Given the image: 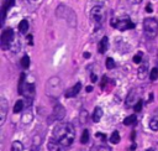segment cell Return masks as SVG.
Returning <instances> with one entry per match:
<instances>
[{
  "instance_id": "obj_1",
  "label": "cell",
  "mask_w": 158,
  "mask_h": 151,
  "mask_svg": "<svg viewBox=\"0 0 158 151\" xmlns=\"http://www.w3.org/2000/svg\"><path fill=\"white\" fill-rule=\"evenodd\" d=\"M53 137L59 142L61 146L63 147L70 146L75 137V131L73 125L69 123H59L58 125L54 126Z\"/></svg>"
},
{
  "instance_id": "obj_2",
  "label": "cell",
  "mask_w": 158,
  "mask_h": 151,
  "mask_svg": "<svg viewBox=\"0 0 158 151\" xmlns=\"http://www.w3.org/2000/svg\"><path fill=\"white\" fill-rule=\"evenodd\" d=\"M56 14H57L58 18L65 20L69 24V26L75 27V25H77V16H75V13L72 9H69L64 4H61V5H58V8L56 10Z\"/></svg>"
},
{
  "instance_id": "obj_3",
  "label": "cell",
  "mask_w": 158,
  "mask_h": 151,
  "mask_svg": "<svg viewBox=\"0 0 158 151\" xmlns=\"http://www.w3.org/2000/svg\"><path fill=\"white\" fill-rule=\"evenodd\" d=\"M62 91V82L58 77H52L46 83V93L48 97L57 98Z\"/></svg>"
},
{
  "instance_id": "obj_4",
  "label": "cell",
  "mask_w": 158,
  "mask_h": 151,
  "mask_svg": "<svg viewBox=\"0 0 158 151\" xmlns=\"http://www.w3.org/2000/svg\"><path fill=\"white\" fill-rule=\"evenodd\" d=\"M143 31L147 39H154L158 34V21L154 18H147L143 20Z\"/></svg>"
},
{
  "instance_id": "obj_5",
  "label": "cell",
  "mask_w": 158,
  "mask_h": 151,
  "mask_svg": "<svg viewBox=\"0 0 158 151\" xmlns=\"http://www.w3.org/2000/svg\"><path fill=\"white\" fill-rule=\"evenodd\" d=\"M14 40V30L13 29H5L2 34V40H0V46H2V50L6 51L11 47Z\"/></svg>"
},
{
  "instance_id": "obj_6",
  "label": "cell",
  "mask_w": 158,
  "mask_h": 151,
  "mask_svg": "<svg viewBox=\"0 0 158 151\" xmlns=\"http://www.w3.org/2000/svg\"><path fill=\"white\" fill-rule=\"evenodd\" d=\"M111 25L116 29H119L120 31H125V30H132L135 29V24L128 20V19H122V20H111Z\"/></svg>"
},
{
  "instance_id": "obj_7",
  "label": "cell",
  "mask_w": 158,
  "mask_h": 151,
  "mask_svg": "<svg viewBox=\"0 0 158 151\" xmlns=\"http://www.w3.org/2000/svg\"><path fill=\"white\" fill-rule=\"evenodd\" d=\"M8 115V100L4 97H0V125H3Z\"/></svg>"
},
{
  "instance_id": "obj_8",
  "label": "cell",
  "mask_w": 158,
  "mask_h": 151,
  "mask_svg": "<svg viewBox=\"0 0 158 151\" xmlns=\"http://www.w3.org/2000/svg\"><path fill=\"white\" fill-rule=\"evenodd\" d=\"M90 14H92V18H93L97 22H101V21L104 20V16H105V10H104L103 6L98 5V6H94V8L92 9Z\"/></svg>"
},
{
  "instance_id": "obj_9",
  "label": "cell",
  "mask_w": 158,
  "mask_h": 151,
  "mask_svg": "<svg viewBox=\"0 0 158 151\" xmlns=\"http://www.w3.org/2000/svg\"><path fill=\"white\" fill-rule=\"evenodd\" d=\"M52 115H53V119H54V120H62V119L64 118V115H65V109H64V107H63L62 104H57V105L53 108Z\"/></svg>"
},
{
  "instance_id": "obj_10",
  "label": "cell",
  "mask_w": 158,
  "mask_h": 151,
  "mask_svg": "<svg viewBox=\"0 0 158 151\" xmlns=\"http://www.w3.org/2000/svg\"><path fill=\"white\" fill-rule=\"evenodd\" d=\"M81 89H82V83L78 82V83H75L72 88H69V89L65 92V97H67V98H73V97L78 96V93L81 92Z\"/></svg>"
},
{
  "instance_id": "obj_11",
  "label": "cell",
  "mask_w": 158,
  "mask_h": 151,
  "mask_svg": "<svg viewBox=\"0 0 158 151\" xmlns=\"http://www.w3.org/2000/svg\"><path fill=\"white\" fill-rule=\"evenodd\" d=\"M137 102H138L137 100V89H131L126 98V105L131 107V105H135Z\"/></svg>"
},
{
  "instance_id": "obj_12",
  "label": "cell",
  "mask_w": 158,
  "mask_h": 151,
  "mask_svg": "<svg viewBox=\"0 0 158 151\" xmlns=\"http://www.w3.org/2000/svg\"><path fill=\"white\" fill-rule=\"evenodd\" d=\"M148 76V63H142L140 67H138V71H137V77L140 80H144Z\"/></svg>"
},
{
  "instance_id": "obj_13",
  "label": "cell",
  "mask_w": 158,
  "mask_h": 151,
  "mask_svg": "<svg viewBox=\"0 0 158 151\" xmlns=\"http://www.w3.org/2000/svg\"><path fill=\"white\" fill-rule=\"evenodd\" d=\"M108 48H109V39H108L106 36H104V37L101 39V41L99 42V47H98V51H99L100 53H105Z\"/></svg>"
},
{
  "instance_id": "obj_14",
  "label": "cell",
  "mask_w": 158,
  "mask_h": 151,
  "mask_svg": "<svg viewBox=\"0 0 158 151\" xmlns=\"http://www.w3.org/2000/svg\"><path fill=\"white\" fill-rule=\"evenodd\" d=\"M59 142L52 136L48 141V151H59Z\"/></svg>"
},
{
  "instance_id": "obj_15",
  "label": "cell",
  "mask_w": 158,
  "mask_h": 151,
  "mask_svg": "<svg viewBox=\"0 0 158 151\" xmlns=\"http://www.w3.org/2000/svg\"><path fill=\"white\" fill-rule=\"evenodd\" d=\"M32 110L30 109V108H27L26 109V112L24 113V115H22V118H21V120H22V123L24 124H29V123H31L32 121Z\"/></svg>"
},
{
  "instance_id": "obj_16",
  "label": "cell",
  "mask_w": 158,
  "mask_h": 151,
  "mask_svg": "<svg viewBox=\"0 0 158 151\" xmlns=\"http://www.w3.org/2000/svg\"><path fill=\"white\" fill-rule=\"evenodd\" d=\"M25 80H26V74L25 73H21L20 74V80H19V88H18V92L19 94H24V89H25Z\"/></svg>"
},
{
  "instance_id": "obj_17",
  "label": "cell",
  "mask_w": 158,
  "mask_h": 151,
  "mask_svg": "<svg viewBox=\"0 0 158 151\" xmlns=\"http://www.w3.org/2000/svg\"><path fill=\"white\" fill-rule=\"evenodd\" d=\"M101 116H103V109L99 108V107L95 108V110H94V113H93V120H94L95 123H98V121H100Z\"/></svg>"
},
{
  "instance_id": "obj_18",
  "label": "cell",
  "mask_w": 158,
  "mask_h": 151,
  "mask_svg": "<svg viewBox=\"0 0 158 151\" xmlns=\"http://www.w3.org/2000/svg\"><path fill=\"white\" fill-rule=\"evenodd\" d=\"M29 30V21L27 20H21L19 24V31L21 34H26Z\"/></svg>"
},
{
  "instance_id": "obj_19",
  "label": "cell",
  "mask_w": 158,
  "mask_h": 151,
  "mask_svg": "<svg viewBox=\"0 0 158 151\" xmlns=\"http://www.w3.org/2000/svg\"><path fill=\"white\" fill-rule=\"evenodd\" d=\"M90 151H113V150L108 145H94L90 149Z\"/></svg>"
},
{
  "instance_id": "obj_20",
  "label": "cell",
  "mask_w": 158,
  "mask_h": 151,
  "mask_svg": "<svg viewBox=\"0 0 158 151\" xmlns=\"http://www.w3.org/2000/svg\"><path fill=\"white\" fill-rule=\"evenodd\" d=\"M24 107H25V102L24 100H18L16 103H15V105H14V113H20V112H22L24 110Z\"/></svg>"
},
{
  "instance_id": "obj_21",
  "label": "cell",
  "mask_w": 158,
  "mask_h": 151,
  "mask_svg": "<svg viewBox=\"0 0 158 151\" xmlns=\"http://www.w3.org/2000/svg\"><path fill=\"white\" fill-rule=\"evenodd\" d=\"M136 121H137V116H136V115H128L127 118H125V119H124V125L128 126V125L135 124Z\"/></svg>"
},
{
  "instance_id": "obj_22",
  "label": "cell",
  "mask_w": 158,
  "mask_h": 151,
  "mask_svg": "<svg viewBox=\"0 0 158 151\" xmlns=\"http://www.w3.org/2000/svg\"><path fill=\"white\" fill-rule=\"evenodd\" d=\"M109 141H110L111 144H119V142H120V133H119V131H114V133L110 135Z\"/></svg>"
},
{
  "instance_id": "obj_23",
  "label": "cell",
  "mask_w": 158,
  "mask_h": 151,
  "mask_svg": "<svg viewBox=\"0 0 158 151\" xmlns=\"http://www.w3.org/2000/svg\"><path fill=\"white\" fill-rule=\"evenodd\" d=\"M11 151H24L22 142H20V141H14L13 145H11Z\"/></svg>"
},
{
  "instance_id": "obj_24",
  "label": "cell",
  "mask_w": 158,
  "mask_h": 151,
  "mask_svg": "<svg viewBox=\"0 0 158 151\" xmlns=\"http://www.w3.org/2000/svg\"><path fill=\"white\" fill-rule=\"evenodd\" d=\"M149 129L153 131H158V118H153L149 121Z\"/></svg>"
},
{
  "instance_id": "obj_25",
  "label": "cell",
  "mask_w": 158,
  "mask_h": 151,
  "mask_svg": "<svg viewBox=\"0 0 158 151\" xmlns=\"http://www.w3.org/2000/svg\"><path fill=\"white\" fill-rule=\"evenodd\" d=\"M20 63H21L22 68H29V66H30V57H29V56H24V57L21 58Z\"/></svg>"
},
{
  "instance_id": "obj_26",
  "label": "cell",
  "mask_w": 158,
  "mask_h": 151,
  "mask_svg": "<svg viewBox=\"0 0 158 151\" xmlns=\"http://www.w3.org/2000/svg\"><path fill=\"white\" fill-rule=\"evenodd\" d=\"M81 142L82 144H88L89 142V131L88 130H84L83 131V135L81 137Z\"/></svg>"
},
{
  "instance_id": "obj_27",
  "label": "cell",
  "mask_w": 158,
  "mask_h": 151,
  "mask_svg": "<svg viewBox=\"0 0 158 151\" xmlns=\"http://www.w3.org/2000/svg\"><path fill=\"white\" fill-rule=\"evenodd\" d=\"M157 78H158V68H152V71L149 73V80L156 81Z\"/></svg>"
},
{
  "instance_id": "obj_28",
  "label": "cell",
  "mask_w": 158,
  "mask_h": 151,
  "mask_svg": "<svg viewBox=\"0 0 158 151\" xmlns=\"http://www.w3.org/2000/svg\"><path fill=\"white\" fill-rule=\"evenodd\" d=\"M142 57H143V52H137L135 56H133V62L136 63V64H138L141 61H142Z\"/></svg>"
},
{
  "instance_id": "obj_29",
  "label": "cell",
  "mask_w": 158,
  "mask_h": 151,
  "mask_svg": "<svg viewBox=\"0 0 158 151\" xmlns=\"http://www.w3.org/2000/svg\"><path fill=\"white\" fill-rule=\"evenodd\" d=\"M115 67V61L111 58V57H109L108 59H106V68L108 69H113Z\"/></svg>"
},
{
  "instance_id": "obj_30",
  "label": "cell",
  "mask_w": 158,
  "mask_h": 151,
  "mask_svg": "<svg viewBox=\"0 0 158 151\" xmlns=\"http://www.w3.org/2000/svg\"><path fill=\"white\" fill-rule=\"evenodd\" d=\"M133 109H135V112H136V113L141 112V109H142V100H141V99H138V102H137V103L135 104Z\"/></svg>"
},
{
  "instance_id": "obj_31",
  "label": "cell",
  "mask_w": 158,
  "mask_h": 151,
  "mask_svg": "<svg viewBox=\"0 0 158 151\" xmlns=\"http://www.w3.org/2000/svg\"><path fill=\"white\" fill-rule=\"evenodd\" d=\"M87 112L85 110H82V113H81V123L82 124H85L87 123Z\"/></svg>"
},
{
  "instance_id": "obj_32",
  "label": "cell",
  "mask_w": 158,
  "mask_h": 151,
  "mask_svg": "<svg viewBox=\"0 0 158 151\" xmlns=\"http://www.w3.org/2000/svg\"><path fill=\"white\" fill-rule=\"evenodd\" d=\"M97 137H101L103 140H106V137H105L104 134H101V133H97Z\"/></svg>"
},
{
  "instance_id": "obj_33",
  "label": "cell",
  "mask_w": 158,
  "mask_h": 151,
  "mask_svg": "<svg viewBox=\"0 0 158 151\" xmlns=\"http://www.w3.org/2000/svg\"><path fill=\"white\" fill-rule=\"evenodd\" d=\"M146 11H147V13H152V11H153V9L151 8V5H147V6H146Z\"/></svg>"
},
{
  "instance_id": "obj_34",
  "label": "cell",
  "mask_w": 158,
  "mask_h": 151,
  "mask_svg": "<svg viewBox=\"0 0 158 151\" xmlns=\"http://www.w3.org/2000/svg\"><path fill=\"white\" fill-rule=\"evenodd\" d=\"M97 80H98L97 76H95L94 73H92V82H97Z\"/></svg>"
},
{
  "instance_id": "obj_35",
  "label": "cell",
  "mask_w": 158,
  "mask_h": 151,
  "mask_svg": "<svg viewBox=\"0 0 158 151\" xmlns=\"http://www.w3.org/2000/svg\"><path fill=\"white\" fill-rule=\"evenodd\" d=\"M106 81H108V78H106V77H104V78H103V82H101V87H103V88L105 87V83H106Z\"/></svg>"
},
{
  "instance_id": "obj_36",
  "label": "cell",
  "mask_w": 158,
  "mask_h": 151,
  "mask_svg": "<svg viewBox=\"0 0 158 151\" xmlns=\"http://www.w3.org/2000/svg\"><path fill=\"white\" fill-rule=\"evenodd\" d=\"M27 40H29V42L32 45V35H29V36H27Z\"/></svg>"
},
{
  "instance_id": "obj_37",
  "label": "cell",
  "mask_w": 158,
  "mask_h": 151,
  "mask_svg": "<svg viewBox=\"0 0 158 151\" xmlns=\"http://www.w3.org/2000/svg\"><path fill=\"white\" fill-rule=\"evenodd\" d=\"M92 91H93V87L92 86H88L87 87V92H92Z\"/></svg>"
},
{
  "instance_id": "obj_38",
  "label": "cell",
  "mask_w": 158,
  "mask_h": 151,
  "mask_svg": "<svg viewBox=\"0 0 158 151\" xmlns=\"http://www.w3.org/2000/svg\"><path fill=\"white\" fill-rule=\"evenodd\" d=\"M89 57H90V53L85 52V53H84V58H89Z\"/></svg>"
},
{
  "instance_id": "obj_39",
  "label": "cell",
  "mask_w": 158,
  "mask_h": 151,
  "mask_svg": "<svg viewBox=\"0 0 158 151\" xmlns=\"http://www.w3.org/2000/svg\"><path fill=\"white\" fill-rule=\"evenodd\" d=\"M133 3H141V0H133Z\"/></svg>"
},
{
  "instance_id": "obj_40",
  "label": "cell",
  "mask_w": 158,
  "mask_h": 151,
  "mask_svg": "<svg viewBox=\"0 0 158 151\" xmlns=\"http://www.w3.org/2000/svg\"><path fill=\"white\" fill-rule=\"evenodd\" d=\"M147 151H154V150H153V149H148Z\"/></svg>"
}]
</instances>
